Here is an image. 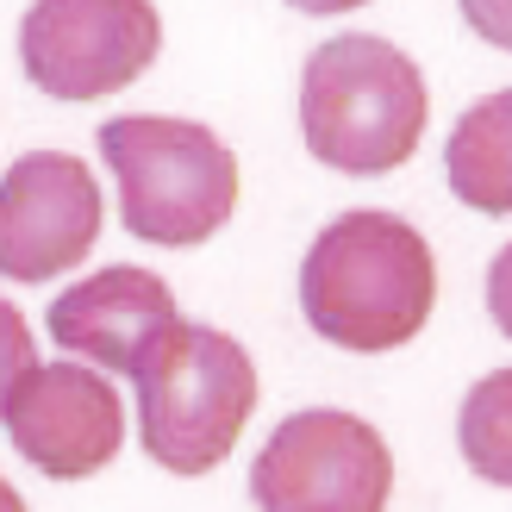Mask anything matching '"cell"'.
<instances>
[{"label":"cell","instance_id":"obj_11","mask_svg":"<svg viewBox=\"0 0 512 512\" xmlns=\"http://www.w3.org/2000/svg\"><path fill=\"white\" fill-rule=\"evenodd\" d=\"M456 444L481 481L512 488V369H494L469 388L463 413H456Z\"/></svg>","mask_w":512,"mask_h":512},{"label":"cell","instance_id":"obj_4","mask_svg":"<svg viewBox=\"0 0 512 512\" xmlns=\"http://www.w3.org/2000/svg\"><path fill=\"white\" fill-rule=\"evenodd\" d=\"M100 157L119 182L125 232L144 244H207L238 207V157L207 125L125 113L100 125Z\"/></svg>","mask_w":512,"mask_h":512},{"label":"cell","instance_id":"obj_10","mask_svg":"<svg viewBox=\"0 0 512 512\" xmlns=\"http://www.w3.org/2000/svg\"><path fill=\"white\" fill-rule=\"evenodd\" d=\"M444 175L450 194L475 213H512V88L475 100V107L456 119V132L444 144Z\"/></svg>","mask_w":512,"mask_h":512},{"label":"cell","instance_id":"obj_12","mask_svg":"<svg viewBox=\"0 0 512 512\" xmlns=\"http://www.w3.org/2000/svg\"><path fill=\"white\" fill-rule=\"evenodd\" d=\"M38 363V350H32V325H25V313L13 300H0V413H7V400L13 388L25 381V369Z\"/></svg>","mask_w":512,"mask_h":512},{"label":"cell","instance_id":"obj_13","mask_svg":"<svg viewBox=\"0 0 512 512\" xmlns=\"http://www.w3.org/2000/svg\"><path fill=\"white\" fill-rule=\"evenodd\" d=\"M475 38H488L494 50H512V0H456Z\"/></svg>","mask_w":512,"mask_h":512},{"label":"cell","instance_id":"obj_7","mask_svg":"<svg viewBox=\"0 0 512 512\" xmlns=\"http://www.w3.org/2000/svg\"><path fill=\"white\" fill-rule=\"evenodd\" d=\"M100 238L94 169L69 150H32L0 182V281H57Z\"/></svg>","mask_w":512,"mask_h":512},{"label":"cell","instance_id":"obj_14","mask_svg":"<svg viewBox=\"0 0 512 512\" xmlns=\"http://www.w3.org/2000/svg\"><path fill=\"white\" fill-rule=\"evenodd\" d=\"M488 313H494V325L512 338V244L494 256V269H488Z\"/></svg>","mask_w":512,"mask_h":512},{"label":"cell","instance_id":"obj_15","mask_svg":"<svg viewBox=\"0 0 512 512\" xmlns=\"http://www.w3.org/2000/svg\"><path fill=\"white\" fill-rule=\"evenodd\" d=\"M294 13H313V19H331V13H356V7H369V0H288Z\"/></svg>","mask_w":512,"mask_h":512},{"label":"cell","instance_id":"obj_5","mask_svg":"<svg viewBox=\"0 0 512 512\" xmlns=\"http://www.w3.org/2000/svg\"><path fill=\"white\" fill-rule=\"evenodd\" d=\"M394 456L381 431L338 406H313L269 431L250 463V500L263 512H388Z\"/></svg>","mask_w":512,"mask_h":512},{"label":"cell","instance_id":"obj_9","mask_svg":"<svg viewBox=\"0 0 512 512\" xmlns=\"http://www.w3.org/2000/svg\"><path fill=\"white\" fill-rule=\"evenodd\" d=\"M182 319L175 313V294L163 275L113 263L88 281H75L69 294H57L44 331L57 338L69 356H88V363L113 369V375H138V363L150 356V344Z\"/></svg>","mask_w":512,"mask_h":512},{"label":"cell","instance_id":"obj_2","mask_svg":"<svg viewBox=\"0 0 512 512\" xmlns=\"http://www.w3.org/2000/svg\"><path fill=\"white\" fill-rule=\"evenodd\" d=\"M425 75L400 44L344 32L325 38L300 75V132L325 169L388 175L425 138Z\"/></svg>","mask_w":512,"mask_h":512},{"label":"cell","instance_id":"obj_3","mask_svg":"<svg viewBox=\"0 0 512 512\" xmlns=\"http://www.w3.org/2000/svg\"><path fill=\"white\" fill-rule=\"evenodd\" d=\"M138 438L169 475H207L256 413V363L213 325L175 319L138 363Z\"/></svg>","mask_w":512,"mask_h":512},{"label":"cell","instance_id":"obj_1","mask_svg":"<svg viewBox=\"0 0 512 512\" xmlns=\"http://www.w3.org/2000/svg\"><path fill=\"white\" fill-rule=\"evenodd\" d=\"M438 306V263L425 232L394 213H344L300 263V313L325 344L381 356L413 344Z\"/></svg>","mask_w":512,"mask_h":512},{"label":"cell","instance_id":"obj_6","mask_svg":"<svg viewBox=\"0 0 512 512\" xmlns=\"http://www.w3.org/2000/svg\"><path fill=\"white\" fill-rule=\"evenodd\" d=\"M163 50L150 0H32L19 25V63L50 100H100L132 88Z\"/></svg>","mask_w":512,"mask_h":512},{"label":"cell","instance_id":"obj_8","mask_svg":"<svg viewBox=\"0 0 512 512\" xmlns=\"http://www.w3.org/2000/svg\"><path fill=\"white\" fill-rule=\"evenodd\" d=\"M0 419H7L19 456L50 481H82L107 469L125 444V406L113 381H100L82 363H32Z\"/></svg>","mask_w":512,"mask_h":512},{"label":"cell","instance_id":"obj_16","mask_svg":"<svg viewBox=\"0 0 512 512\" xmlns=\"http://www.w3.org/2000/svg\"><path fill=\"white\" fill-rule=\"evenodd\" d=\"M0 512H25V500L13 494V481H7V475H0Z\"/></svg>","mask_w":512,"mask_h":512}]
</instances>
